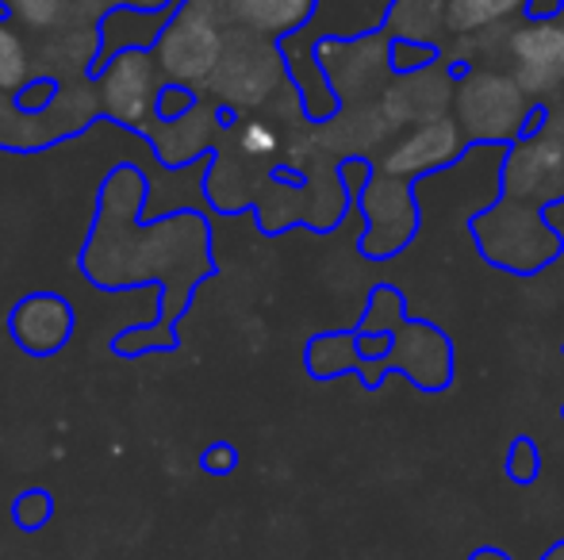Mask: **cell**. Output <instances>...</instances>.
<instances>
[{
  "label": "cell",
  "instance_id": "6da1fadb",
  "mask_svg": "<svg viewBox=\"0 0 564 560\" xmlns=\"http://www.w3.org/2000/svg\"><path fill=\"white\" fill-rule=\"evenodd\" d=\"M142 200H147V177L134 165H116L105 177L97 204V227L93 231L112 234V246H85L82 270L85 277L100 288H131V284L162 281V304H158L154 322L123 330L112 338V350L119 358H142L154 350H173L177 338V319L188 311L196 284L216 273L212 262V231L204 216L181 211V216L158 219L147 231L134 227Z\"/></svg>",
  "mask_w": 564,
  "mask_h": 560
},
{
  "label": "cell",
  "instance_id": "7a4b0ae2",
  "mask_svg": "<svg viewBox=\"0 0 564 560\" xmlns=\"http://www.w3.org/2000/svg\"><path fill=\"white\" fill-rule=\"evenodd\" d=\"M453 120L476 146H514L545 123V112L507 69H468L453 89Z\"/></svg>",
  "mask_w": 564,
  "mask_h": 560
},
{
  "label": "cell",
  "instance_id": "3957f363",
  "mask_svg": "<svg viewBox=\"0 0 564 560\" xmlns=\"http://www.w3.org/2000/svg\"><path fill=\"white\" fill-rule=\"evenodd\" d=\"M473 234L480 254L491 265L519 273V277L545 270L561 254V234L550 227L545 211L538 204L511 200V196H503L488 211H480L473 219Z\"/></svg>",
  "mask_w": 564,
  "mask_h": 560
},
{
  "label": "cell",
  "instance_id": "277c9868",
  "mask_svg": "<svg viewBox=\"0 0 564 560\" xmlns=\"http://www.w3.org/2000/svg\"><path fill=\"white\" fill-rule=\"evenodd\" d=\"M284 81H289V66H284L281 43L250 35V31H227L224 58L204 89L227 112H253L265 100H273Z\"/></svg>",
  "mask_w": 564,
  "mask_h": 560
},
{
  "label": "cell",
  "instance_id": "5b68a950",
  "mask_svg": "<svg viewBox=\"0 0 564 560\" xmlns=\"http://www.w3.org/2000/svg\"><path fill=\"white\" fill-rule=\"evenodd\" d=\"M224 46L227 31L185 0V4L173 8V20L165 23L162 39L154 43V58L170 85L204 89L208 77L216 74L219 58H224Z\"/></svg>",
  "mask_w": 564,
  "mask_h": 560
},
{
  "label": "cell",
  "instance_id": "8992f818",
  "mask_svg": "<svg viewBox=\"0 0 564 560\" xmlns=\"http://www.w3.org/2000/svg\"><path fill=\"white\" fill-rule=\"evenodd\" d=\"M93 81H97L100 112L112 123H123V128L134 131H147L158 123V100H162V89L170 81L158 66L154 51L116 54Z\"/></svg>",
  "mask_w": 564,
  "mask_h": 560
},
{
  "label": "cell",
  "instance_id": "52a82bcc",
  "mask_svg": "<svg viewBox=\"0 0 564 560\" xmlns=\"http://www.w3.org/2000/svg\"><path fill=\"white\" fill-rule=\"evenodd\" d=\"M312 46H315V62H319L323 74H327L338 105L341 100L357 105V100L380 97V92L388 89L384 77L392 74V62H388L392 35H388V31H377V35H357V39L323 35V39H312Z\"/></svg>",
  "mask_w": 564,
  "mask_h": 560
},
{
  "label": "cell",
  "instance_id": "ba28073f",
  "mask_svg": "<svg viewBox=\"0 0 564 560\" xmlns=\"http://www.w3.org/2000/svg\"><path fill=\"white\" fill-rule=\"evenodd\" d=\"M357 204L365 211V254L392 257L411 246V239L419 231V200L411 180H400L384 169H372V177L357 193Z\"/></svg>",
  "mask_w": 564,
  "mask_h": 560
},
{
  "label": "cell",
  "instance_id": "9c48e42d",
  "mask_svg": "<svg viewBox=\"0 0 564 560\" xmlns=\"http://www.w3.org/2000/svg\"><path fill=\"white\" fill-rule=\"evenodd\" d=\"M511 54V77L522 85L538 108H545L564 89V23L561 20H527L503 39Z\"/></svg>",
  "mask_w": 564,
  "mask_h": 560
},
{
  "label": "cell",
  "instance_id": "30bf717a",
  "mask_svg": "<svg viewBox=\"0 0 564 560\" xmlns=\"http://www.w3.org/2000/svg\"><path fill=\"white\" fill-rule=\"evenodd\" d=\"M503 196L538 208L564 200V139L538 128L534 135L514 142L503 157Z\"/></svg>",
  "mask_w": 564,
  "mask_h": 560
},
{
  "label": "cell",
  "instance_id": "8fae6325",
  "mask_svg": "<svg viewBox=\"0 0 564 560\" xmlns=\"http://www.w3.org/2000/svg\"><path fill=\"white\" fill-rule=\"evenodd\" d=\"M188 4L200 8L224 31H250V35L284 43L312 23L319 0H188Z\"/></svg>",
  "mask_w": 564,
  "mask_h": 560
},
{
  "label": "cell",
  "instance_id": "7c38bea8",
  "mask_svg": "<svg viewBox=\"0 0 564 560\" xmlns=\"http://www.w3.org/2000/svg\"><path fill=\"white\" fill-rule=\"evenodd\" d=\"M468 139L460 131V123L453 116H438V120H426L419 128H408V135L392 142V150H384L380 157V169L392 173L400 180H415L423 173H438L446 165L457 162L465 154Z\"/></svg>",
  "mask_w": 564,
  "mask_h": 560
},
{
  "label": "cell",
  "instance_id": "4fadbf2b",
  "mask_svg": "<svg viewBox=\"0 0 564 560\" xmlns=\"http://www.w3.org/2000/svg\"><path fill=\"white\" fill-rule=\"evenodd\" d=\"M395 369V373H408L411 384H419L423 392H438L449 384L453 373V350L449 338L442 334L438 327L419 319H403L400 327L392 330V353L384 358V365Z\"/></svg>",
  "mask_w": 564,
  "mask_h": 560
},
{
  "label": "cell",
  "instance_id": "5bb4252c",
  "mask_svg": "<svg viewBox=\"0 0 564 560\" xmlns=\"http://www.w3.org/2000/svg\"><path fill=\"white\" fill-rule=\"evenodd\" d=\"M12 342L31 358H51L74 334V307L58 292H31L8 315Z\"/></svg>",
  "mask_w": 564,
  "mask_h": 560
},
{
  "label": "cell",
  "instance_id": "9a60e30c",
  "mask_svg": "<svg viewBox=\"0 0 564 560\" xmlns=\"http://www.w3.org/2000/svg\"><path fill=\"white\" fill-rule=\"evenodd\" d=\"M453 89H457V77L449 69L431 66L388 85L380 92V108L392 120V128H419V123L446 116V108H453Z\"/></svg>",
  "mask_w": 564,
  "mask_h": 560
},
{
  "label": "cell",
  "instance_id": "2e32d148",
  "mask_svg": "<svg viewBox=\"0 0 564 560\" xmlns=\"http://www.w3.org/2000/svg\"><path fill=\"white\" fill-rule=\"evenodd\" d=\"M100 66V28L62 23L46 31L35 51V77H54L58 85L93 81Z\"/></svg>",
  "mask_w": 564,
  "mask_h": 560
},
{
  "label": "cell",
  "instance_id": "e0dca14e",
  "mask_svg": "<svg viewBox=\"0 0 564 560\" xmlns=\"http://www.w3.org/2000/svg\"><path fill=\"white\" fill-rule=\"evenodd\" d=\"M219 116H224V108H219L216 100L204 97L188 116L170 120V123L158 120L154 128H147L142 135L154 142V154L162 157L165 165H173V169H185L188 162H196V157L208 154L212 139H216L219 123H224Z\"/></svg>",
  "mask_w": 564,
  "mask_h": 560
},
{
  "label": "cell",
  "instance_id": "ac0fdd59",
  "mask_svg": "<svg viewBox=\"0 0 564 560\" xmlns=\"http://www.w3.org/2000/svg\"><path fill=\"white\" fill-rule=\"evenodd\" d=\"M173 20L170 12H142V8L116 4L112 12L100 20V66L97 74L123 51H154V43L162 39L165 23Z\"/></svg>",
  "mask_w": 564,
  "mask_h": 560
},
{
  "label": "cell",
  "instance_id": "d6986e66",
  "mask_svg": "<svg viewBox=\"0 0 564 560\" xmlns=\"http://www.w3.org/2000/svg\"><path fill=\"white\" fill-rule=\"evenodd\" d=\"M530 8V0H446V35L457 43L491 35L514 23Z\"/></svg>",
  "mask_w": 564,
  "mask_h": 560
},
{
  "label": "cell",
  "instance_id": "ffe728a7",
  "mask_svg": "<svg viewBox=\"0 0 564 560\" xmlns=\"http://www.w3.org/2000/svg\"><path fill=\"white\" fill-rule=\"evenodd\" d=\"M384 31L403 43L438 46L446 35V0H388Z\"/></svg>",
  "mask_w": 564,
  "mask_h": 560
},
{
  "label": "cell",
  "instance_id": "44dd1931",
  "mask_svg": "<svg viewBox=\"0 0 564 560\" xmlns=\"http://www.w3.org/2000/svg\"><path fill=\"white\" fill-rule=\"evenodd\" d=\"M307 373L330 381L341 373H361V381L369 376V361L361 353V342L354 334H319L307 342Z\"/></svg>",
  "mask_w": 564,
  "mask_h": 560
},
{
  "label": "cell",
  "instance_id": "7402d4cb",
  "mask_svg": "<svg viewBox=\"0 0 564 560\" xmlns=\"http://www.w3.org/2000/svg\"><path fill=\"white\" fill-rule=\"evenodd\" d=\"M97 112H100L97 81H74V85H62L58 100H54L43 116H46V123H51V135L66 139V135H77L82 128H89Z\"/></svg>",
  "mask_w": 564,
  "mask_h": 560
},
{
  "label": "cell",
  "instance_id": "603a6c76",
  "mask_svg": "<svg viewBox=\"0 0 564 560\" xmlns=\"http://www.w3.org/2000/svg\"><path fill=\"white\" fill-rule=\"evenodd\" d=\"M35 77V51L8 15H0V97H15Z\"/></svg>",
  "mask_w": 564,
  "mask_h": 560
},
{
  "label": "cell",
  "instance_id": "cb8c5ba5",
  "mask_svg": "<svg viewBox=\"0 0 564 560\" xmlns=\"http://www.w3.org/2000/svg\"><path fill=\"white\" fill-rule=\"evenodd\" d=\"M74 12V0H4V15L15 23V28H28V31H46L62 28Z\"/></svg>",
  "mask_w": 564,
  "mask_h": 560
},
{
  "label": "cell",
  "instance_id": "d4e9b609",
  "mask_svg": "<svg viewBox=\"0 0 564 560\" xmlns=\"http://www.w3.org/2000/svg\"><path fill=\"white\" fill-rule=\"evenodd\" d=\"M408 319V311H403V296L395 288H377L369 296V311H365V319H361V334H392L400 322Z\"/></svg>",
  "mask_w": 564,
  "mask_h": 560
},
{
  "label": "cell",
  "instance_id": "484cf974",
  "mask_svg": "<svg viewBox=\"0 0 564 560\" xmlns=\"http://www.w3.org/2000/svg\"><path fill=\"white\" fill-rule=\"evenodd\" d=\"M51 515H54V499L43 487H28V492H20L12 499V523L20 530H43L51 523Z\"/></svg>",
  "mask_w": 564,
  "mask_h": 560
},
{
  "label": "cell",
  "instance_id": "4316f807",
  "mask_svg": "<svg viewBox=\"0 0 564 560\" xmlns=\"http://www.w3.org/2000/svg\"><path fill=\"white\" fill-rule=\"evenodd\" d=\"M235 139H238V150H242L246 157H269V154L281 150V135H276V128L269 120H261V116H250V120L238 123Z\"/></svg>",
  "mask_w": 564,
  "mask_h": 560
},
{
  "label": "cell",
  "instance_id": "83f0119b",
  "mask_svg": "<svg viewBox=\"0 0 564 560\" xmlns=\"http://www.w3.org/2000/svg\"><path fill=\"white\" fill-rule=\"evenodd\" d=\"M442 46H423V43H403V39H392V51H388V62H392L395 77L419 74V69L438 66Z\"/></svg>",
  "mask_w": 564,
  "mask_h": 560
},
{
  "label": "cell",
  "instance_id": "f1b7e54d",
  "mask_svg": "<svg viewBox=\"0 0 564 560\" xmlns=\"http://www.w3.org/2000/svg\"><path fill=\"white\" fill-rule=\"evenodd\" d=\"M538 472H542V453H538L534 438H514L511 453H507V476L514 484H534Z\"/></svg>",
  "mask_w": 564,
  "mask_h": 560
},
{
  "label": "cell",
  "instance_id": "f546056e",
  "mask_svg": "<svg viewBox=\"0 0 564 560\" xmlns=\"http://www.w3.org/2000/svg\"><path fill=\"white\" fill-rule=\"evenodd\" d=\"M58 92H62V85L54 81V77H31V81L12 97V105L20 108L23 116H43L46 108L58 100Z\"/></svg>",
  "mask_w": 564,
  "mask_h": 560
},
{
  "label": "cell",
  "instance_id": "4dcf8cb0",
  "mask_svg": "<svg viewBox=\"0 0 564 560\" xmlns=\"http://www.w3.org/2000/svg\"><path fill=\"white\" fill-rule=\"evenodd\" d=\"M196 105H200L196 89H185V85H165L162 100H158V120H162V123L181 120V116H188Z\"/></svg>",
  "mask_w": 564,
  "mask_h": 560
},
{
  "label": "cell",
  "instance_id": "1f68e13d",
  "mask_svg": "<svg viewBox=\"0 0 564 560\" xmlns=\"http://www.w3.org/2000/svg\"><path fill=\"white\" fill-rule=\"evenodd\" d=\"M235 464H238V449L230 441H216V446H208L200 453V469L212 472V476H227V472H235Z\"/></svg>",
  "mask_w": 564,
  "mask_h": 560
},
{
  "label": "cell",
  "instance_id": "d6a6232c",
  "mask_svg": "<svg viewBox=\"0 0 564 560\" xmlns=\"http://www.w3.org/2000/svg\"><path fill=\"white\" fill-rule=\"evenodd\" d=\"M542 112H545V123H542V128H545V131H553L557 139H564V89L550 100V105L542 108Z\"/></svg>",
  "mask_w": 564,
  "mask_h": 560
},
{
  "label": "cell",
  "instance_id": "836d02e7",
  "mask_svg": "<svg viewBox=\"0 0 564 560\" xmlns=\"http://www.w3.org/2000/svg\"><path fill=\"white\" fill-rule=\"evenodd\" d=\"M119 4L142 8V12H170V8H177L181 0H119Z\"/></svg>",
  "mask_w": 564,
  "mask_h": 560
},
{
  "label": "cell",
  "instance_id": "e575fe53",
  "mask_svg": "<svg viewBox=\"0 0 564 560\" xmlns=\"http://www.w3.org/2000/svg\"><path fill=\"white\" fill-rule=\"evenodd\" d=\"M468 560H511V557H507L503 549H476Z\"/></svg>",
  "mask_w": 564,
  "mask_h": 560
},
{
  "label": "cell",
  "instance_id": "d590c367",
  "mask_svg": "<svg viewBox=\"0 0 564 560\" xmlns=\"http://www.w3.org/2000/svg\"><path fill=\"white\" fill-rule=\"evenodd\" d=\"M542 560H564V541H557V546H553Z\"/></svg>",
  "mask_w": 564,
  "mask_h": 560
},
{
  "label": "cell",
  "instance_id": "8d00e7d4",
  "mask_svg": "<svg viewBox=\"0 0 564 560\" xmlns=\"http://www.w3.org/2000/svg\"><path fill=\"white\" fill-rule=\"evenodd\" d=\"M0 8H4V0H0Z\"/></svg>",
  "mask_w": 564,
  "mask_h": 560
}]
</instances>
